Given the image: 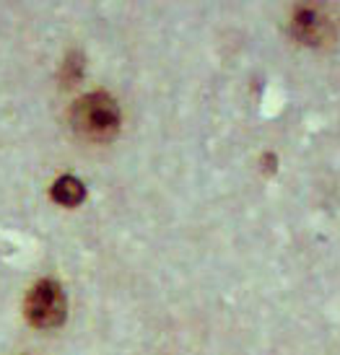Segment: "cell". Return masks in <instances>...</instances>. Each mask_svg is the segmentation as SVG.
Listing matches in <instances>:
<instances>
[{
  "label": "cell",
  "mask_w": 340,
  "mask_h": 355,
  "mask_svg": "<svg viewBox=\"0 0 340 355\" xmlns=\"http://www.w3.org/2000/svg\"><path fill=\"white\" fill-rule=\"evenodd\" d=\"M68 301L60 283L55 280H40L26 296V319L40 329H52L65 322Z\"/></svg>",
  "instance_id": "7a4b0ae2"
},
{
  "label": "cell",
  "mask_w": 340,
  "mask_h": 355,
  "mask_svg": "<svg viewBox=\"0 0 340 355\" xmlns=\"http://www.w3.org/2000/svg\"><path fill=\"white\" fill-rule=\"evenodd\" d=\"M120 107L104 91H94L80 96L73 104L70 112V125L78 132L80 138L91 140V143H107L120 132Z\"/></svg>",
  "instance_id": "6da1fadb"
},
{
  "label": "cell",
  "mask_w": 340,
  "mask_h": 355,
  "mask_svg": "<svg viewBox=\"0 0 340 355\" xmlns=\"http://www.w3.org/2000/svg\"><path fill=\"white\" fill-rule=\"evenodd\" d=\"M83 198H86V187H83V182L76 177H60L52 184V200H55L58 205L76 207L83 202Z\"/></svg>",
  "instance_id": "277c9868"
},
{
  "label": "cell",
  "mask_w": 340,
  "mask_h": 355,
  "mask_svg": "<svg viewBox=\"0 0 340 355\" xmlns=\"http://www.w3.org/2000/svg\"><path fill=\"white\" fill-rule=\"evenodd\" d=\"M291 31L294 37L309 47H322L335 40V21L320 6H301L294 10L291 19Z\"/></svg>",
  "instance_id": "3957f363"
},
{
  "label": "cell",
  "mask_w": 340,
  "mask_h": 355,
  "mask_svg": "<svg viewBox=\"0 0 340 355\" xmlns=\"http://www.w3.org/2000/svg\"><path fill=\"white\" fill-rule=\"evenodd\" d=\"M80 73H83V60H80V55H70L65 60V65H62V80L65 83H76L80 78Z\"/></svg>",
  "instance_id": "5b68a950"
}]
</instances>
